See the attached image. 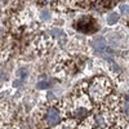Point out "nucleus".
I'll return each instance as SVG.
<instances>
[{"label":"nucleus","mask_w":129,"mask_h":129,"mask_svg":"<svg viewBox=\"0 0 129 129\" xmlns=\"http://www.w3.org/2000/svg\"><path fill=\"white\" fill-rule=\"evenodd\" d=\"M92 109H93V102L87 93V83L81 84L79 88L75 89V92L71 95L64 98L58 105L61 116L74 123L83 120L84 117L87 119Z\"/></svg>","instance_id":"f257e3e1"},{"label":"nucleus","mask_w":129,"mask_h":129,"mask_svg":"<svg viewBox=\"0 0 129 129\" xmlns=\"http://www.w3.org/2000/svg\"><path fill=\"white\" fill-rule=\"evenodd\" d=\"M87 93L93 103L100 105L111 94V83L105 76H97L87 83Z\"/></svg>","instance_id":"f03ea898"},{"label":"nucleus","mask_w":129,"mask_h":129,"mask_svg":"<svg viewBox=\"0 0 129 129\" xmlns=\"http://www.w3.org/2000/svg\"><path fill=\"white\" fill-rule=\"evenodd\" d=\"M75 27L83 32H94L98 30V23H97V21L93 17L85 16L78 19V22L75 23Z\"/></svg>","instance_id":"7ed1b4c3"},{"label":"nucleus","mask_w":129,"mask_h":129,"mask_svg":"<svg viewBox=\"0 0 129 129\" xmlns=\"http://www.w3.org/2000/svg\"><path fill=\"white\" fill-rule=\"evenodd\" d=\"M61 119V112L57 110V109H53V107H50V109L47 111L45 114V124L47 126H53V125H56Z\"/></svg>","instance_id":"20e7f679"},{"label":"nucleus","mask_w":129,"mask_h":129,"mask_svg":"<svg viewBox=\"0 0 129 129\" xmlns=\"http://www.w3.org/2000/svg\"><path fill=\"white\" fill-rule=\"evenodd\" d=\"M92 47L94 49H97V50H103L105 47H106V41H105V39L100 38V39H97V40H94L92 43Z\"/></svg>","instance_id":"39448f33"},{"label":"nucleus","mask_w":129,"mask_h":129,"mask_svg":"<svg viewBox=\"0 0 129 129\" xmlns=\"http://www.w3.org/2000/svg\"><path fill=\"white\" fill-rule=\"evenodd\" d=\"M117 21H119V16H117L116 13H111L109 16V18H107V23H109V25H114V23L117 22Z\"/></svg>","instance_id":"423d86ee"},{"label":"nucleus","mask_w":129,"mask_h":129,"mask_svg":"<svg viewBox=\"0 0 129 129\" xmlns=\"http://www.w3.org/2000/svg\"><path fill=\"white\" fill-rule=\"evenodd\" d=\"M119 9H120V13H121V14H124V16L129 14V5H128V4H121V5L119 7Z\"/></svg>","instance_id":"0eeeda50"},{"label":"nucleus","mask_w":129,"mask_h":129,"mask_svg":"<svg viewBox=\"0 0 129 129\" xmlns=\"http://www.w3.org/2000/svg\"><path fill=\"white\" fill-rule=\"evenodd\" d=\"M49 12H48V10H43V12L40 13V17H41V19H48L49 18Z\"/></svg>","instance_id":"6e6552de"},{"label":"nucleus","mask_w":129,"mask_h":129,"mask_svg":"<svg viewBox=\"0 0 129 129\" xmlns=\"http://www.w3.org/2000/svg\"><path fill=\"white\" fill-rule=\"evenodd\" d=\"M48 85H49V84H48L47 81H40V83L38 84V88H39V89H45V88H48Z\"/></svg>","instance_id":"1a4fd4ad"},{"label":"nucleus","mask_w":129,"mask_h":129,"mask_svg":"<svg viewBox=\"0 0 129 129\" xmlns=\"http://www.w3.org/2000/svg\"><path fill=\"white\" fill-rule=\"evenodd\" d=\"M49 34H50L52 36H58V35L61 34V30H59V28H54V30H52Z\"/></svg>","instance_id":"9d476101"},{"label":"nucleus","mask_w":129,"mask_h":129,"mask_svg":"<svg viewBox=\"0 0 129 129\" xmlns=\"http://www.w3.org/2000/svg\"><path fill=\"white\" fill-rule=\"evenodd\" d=\"M40 3H44V4H48V3H50V2H53V0H39Z\"/></svg>","instance_id":"9b49d317"}]
</instances>
